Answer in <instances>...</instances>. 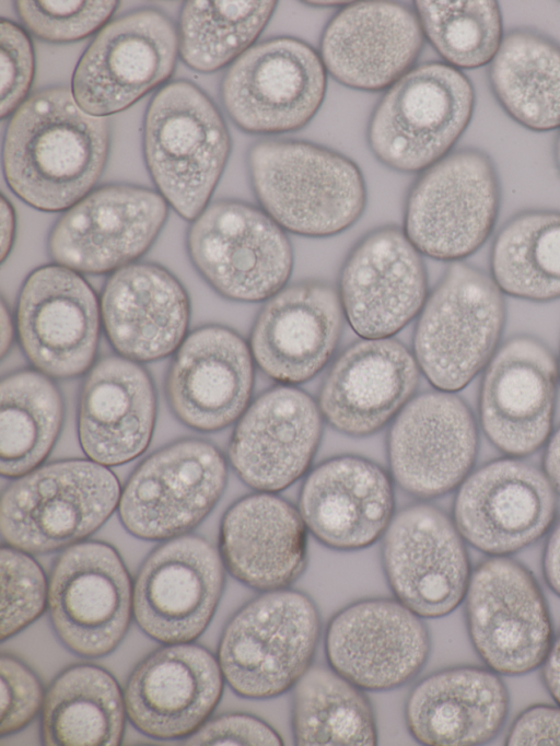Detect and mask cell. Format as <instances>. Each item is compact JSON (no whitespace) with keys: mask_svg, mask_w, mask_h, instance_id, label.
Segmentation results:
<instances>
[{"mask_svg":"<svg viewBox=\"0 0 560 746\" xmlns=\"http://www.w3.org/2000/svg\"><path fill=\"white\" fill-rule=\"evenodd\" d=\"M108 148L106 117L82 109L70 89L48 88L13 113L3 142V174L11 190L30 206L66 210L97 182Z\"/></svg>","mask_w":560,"mask_h":746,"instance_id":"1","label":"cell"},{"mask_svg":"<svg viewBox=\"0 0 560 746\" xmlns=\"http://www.w3.org/2000/svg\"><path fill=\"white\" fill-rule=\"evenodd\" d=\"M247 165L261 209L283 230L336 235L357 222L366 201L363 175L349 158L307 141L266 138Z\"/></svg>","mask_w":560,"mask_h":746,"instance_id":"2","label":"cell"},{"mask_svg":"<svg viewBox=\"0 0 560 746\" xmlns=\"http://www.w3.org/2000/svg\"><path fill=\"white\" fill-rule=\"evenodd\" d=\"M143 148L160 194L180 217L195 220L206 209L231 149L217 106L191 82L164 85L148 107Z\"/></svg>","mask_w":560,"mask_h":746,"instance_id":"3","label":"cell"},{"mask_svg":"<svg viewBox=\"0 0 560 746\" xmlns=\"http://www.w3.org/2000/svg\"><path fill=\"white\" fill-rule=\"evenodd\" d=\"M319 637V613L307 594L290 587L261 592L228 623L219 665L238 696L276 698L312 666Z\"/></svg>","mask_w":560,"mask_h":746,"instance_id":"4","label":"cell"},{"mask_svg":"<svg viewBox=\"0 0 560 746\" xmlns=\"http://www.w3.org/2000/svg\"><path fill=\"white\" fill-rule=\"evenodd\" d=\"M472 109V86L458 69L422 63L386 89L372 112L368 142L388 167L420 172L450 153Z\"/></svg>","mask_w":560,"mask_h":746,"instance_id":"5","label":"cell"},{"mask_svg":"<svg viewBox=\"0 0 560 746\" xmlns=\"http://www.w3.org/2000/svg\"><path fill=\"white\" fill-rule=\"evenodd\" d=\"M505 320L491 276L455 261L425 300L415 330V358L439 391L464 388L490 361Z\"/></svg>","mask_w":560,"mask_h":746,"instance_id":"6","label":"cell"},{"mask_svg":"<svg viewBox=\"0 0 560 746\" xmlns=\"http://www.w3.org/2000/svg\"><path fill=\"white\" fill-rule=\"evenodd\" d=\"M120 500L116 477L104 465L69 461L14 481L2 496L1 534L25 552L71 545L98 528Z\"/></svg>","mask_w":560,"mask_h":746,"instance_id":"7","label":"cell"},{"mask_svg":"<svg viewBox=\"0 0 560 746\" xmlns=\"http://www.w3.org/2000/svg\"><path fill=\"white\" fill-rule=\"evenodd\" d=\"M499 210V183L489 156L475 149L446 154L411 186L404 232L419 253L458 260L491 233Z\"/></svg>","mask_w":560,"mask_h":746,"instance_id":"8","label":"cell"},{"mask_svg":"<svg viewBox=\"0 0 560 746\" xmlns=\"http://www.w3.org/2000/svg\"><path fill=\"white\" fill-rule=\"evenodd\" d=\"M187 248L206 280L234 301L270 299L293 267L284 230L262 209L236 200L207 206L189 228Z\"/></svg>","mask_w":560,"mask_h":746,"instance_id":"9","label":"cell"},{"mask_svg":"<svg viewBox=\"0 0 560 746\" xmlns=\"http://www.w3.org/2000/svg\"><path fill=\"white\" fill-rule=\"evenodd\" d=\"M327 71L303 40L275 37L254 44L229 67L221 98L235 125L250 133L278 135L306 126L320 108Z\"/></svg>","mask_w":560,"mask_h":746,"instance_id":"10","label":"cell"},{"mask_svg":"<svg viewBox=\"0 0 560 746\" xmlns=\"http://www.w3.org/2000/svg\"><path fill=\"white\" fill-rule=\"evenodd\" d=\"M178 34L154 9H141L103 26L80 58L71 91L86 113L106 117L128 108L174 71Z\"/></svg>","mask_w":560,"mask_h":746,"instance_id":"11","label":"cell"},{"mask_svg":"<svg viewBox=\"0 0 560 746\" xmlns=\"http://www.w3.org/2000/svg\"><path fill=\"white\" fill-rule=\"evenodd\" d=\"M471 642L495 673L520 675L542 664L552 643L541 591L520 563L503 557L470 574L465 595Z\"/></svg>","mask_w":560,"mask_h":746,"instance_id":"12","label":"cell"},{"mask_svg":"<svg viewBox=\"0 0 560 746\" xmlns=\"http://www.w3.org/2000/svg\"><path fill=\"white\" fill-rule=\"evenodd\" d=\"M382 563L394 597L423 618H441L465 598L470 573L463 537L445 513L417 503L393 516Z\"/></svg>","mask_w":560,"mask_h":746,"instance_id":"13","label":"cell"},{"mask_svg":"<svg viewBox=\"0 0 560 746\" xmlns=\"http://www.w3.org/2000/svg\"><path fill=\"white\" fill-rule=\"evenodd\" d=\"M430 646L422 618L396 598L347 605L331 617L324 637L328 666L363 691H387L413 679Z\"/></svg>","mask_w":560,"mask_h":746,"instance_id":"14","label":"cell"},{"mask_svg":"<svg viewBox=\"0 0 560 746\" xmlns=\"http://www.w3.org/2000/svg\"><path fill=\"white\" fill-rule=\"evenodd\" d=\"M48 608L56 633L85 657L110 653L124 638L132 611L129 575L116 551L101 543H80L58 559L48 584Z\"/></svg>","mask_w":560,"mask_h":746,"instance_id":"15","label":"cell"},{"mask_svg":"<svg viewBox=\"0 0 560 746\" xmlns=\"http://www.w3.org/2000/svg\"><path fill=\"white\" fill-rule=\"evenodd\" d=\"M167 215L160 193L132 185H107L89 193L55 223L48 252L77 272L119 269L153 243Z\"/></svg>","mask_w":560,"mask_h":746,"instance_id":"16","label":"cell"},{"mask_svg":"<svg viewBox=\"0 0 560 746\" xmlns=\"http://www.w3.org/2000/svg\"><path fill=\"white\" fill-rule=\"evenodd\" d=\"M224 458L212 445L184 441L148 458L118 503L125 527L143 539H165L192 528L219 500Z\"/></svg>","mask_w":560,"mask_h":746,"instance_id":"17","label":"cell"},{"mask_svg":"<svg viewBox=\"0 0 560 746\" xmlns=\"http://www.w3.org/2000/svg\"><path fill=\"white\" fill-rule=\"evenodd\" d=\"M224 582L223 561L196 536L159 547L142 566L132 591V613L152 639L189 643L210 622Z\"/></svg>","mask_w":560,"mask_h":746,"instance_id":"18","label":"cell"},{"mask_svg":"<svg viewBox=\"0 0 560 746\" xmlns=\"http://www.w3.org/2000/svg\"><path fill=\"white\" fill-rule=\"evenodd\" d=\"M425 295L420 253L395 225L375 229L362 237L340 273L343 314L363 339L389 338L399 331L421 311Z\"/></svg>","mask_w":560,"mask_h":746,"instance_id":"19","label":"cell"},{"mask_svg":"<svg viewBox=\"0 0 560 746\" xmlns=\"http://www.w3.org/2000/svg\"><path fill=\"white\" fill-rule=\"evenodd\" d=\"M467 405L447 392L424 393L398 412L388 434L390 473L408 493L430 499L457 487L476 457Z\"/></svg>","mask_w":560,"mask_h":746,"instance_id":"20","label":"cell"},{"mask_svg":"<svg viewBox=\"0 0 560 746\" xmlns=\"http://www.w3.org/2000/svg\"><path fill=\"white\" fill-rule=\"evenodd\" d=\"M556 500L547 476L523 462H491L468 476L454 502V524L475 548L490 555L515 552L551 525Z\"/></svg>","mask_w":560,"mask_h":746,"instance_id":"21","label":"cell"},{"mask_svg":"<svg viewBox=\"0 0 560 746\" xmlns=\"http://www.w3.org/2000/svg\"><path fill=\"white\" fill-rule=\"evenodd\" d=\"M22 347L43 373L69 377L84 372L97 346L100 307L86 281L60 265L33 271L18 304Z\"/></svg>","mask_w":560,"mask_h":746,"instance_id":"22","label":"cell"},{"mask_svg":"<svg viewBox=\"0 0 560 746\" xmlns=\"http://www.w3.org/2000/svg\"><path fill=\"white\" fill-rule=\"evenodd\" d=\"M558 363L530 336L508 340L490 359L479 399L482 429L503 453L525 456L548 439L556 401Z\"/></svg>","mask_w":560,"mask_h":746,"instance_id":"23","label":"cell"},{"mask_svg":"<svg viewBox=\"0 0 560 746\" xmlns=\"http://www.w3.org/2000/svg\"><path fill=\"white\" fill-rule=\"evenodd\" d=\"M424 38L417 13L402 3L351 2L327 23L318 53L342 85L381 91L413 68Z\"/></svg>","mask_w":560,"mask_h":746,"instance_id":"24","label":"cell"},{"mask_svg":"<svg viewBox=\"0 0 560 746\" xmlns=\"http://www.w3.org/2000/svg\"><path fill=\"white\" fill-rule=\"evenodd\" d=\"M223 680L219 661L208 650L170 644L150 654L131 674L124 693L126 714L148 736H190L218 704Z\"/></svg>","mask_w":560,"mask_h":746,"instance_id":"25","label":"cell"},{"mask_svg":"<svg viewBox=\"0 0 560 746\" xmlns=\"http://www.w3.org/2000/svg\"><path fill=\"white\" fill-rule=\"evenodd\" d=\"M322 434V412L291 385L261 394L243 413L231 440L230 461L252 488L277 492L308 468Z\"/></svg>","mask_w":560,"mask_h":746,"instance_id":"26","label":"cell"},{"mask_svg":"<svg viewBox=\"0 0 560 746\" xmlns=\"http://www.w3.org/2000/svg\"><path fill=\"white\" fill-rule=\"evenodd\" d=\"M339 293L320 281L281 289L260 311L250 352L270 378L295 385L314 377L331 357L342 327Z\"/></svg>","mask_w":560,"mask_h":746,"instance_id":"27","label":"cell"},{"mask_svg":"<svg viewBox=\"0 0 560 746\" xmlns=\"http://www.w3.org/2000/svg\"><path fill=\"white\" fill-rule=\"evenodd\" d=\"M299 511L307 531L340 551L366 548L384 535L394 516L388 475L359 456H338L314 468L303 482Z\"/></svg>","mask_w":560,"mask_h":746,"instance_id":"28","label":"cell"},{"mask_svg":"<svg viewBox=\"0 0 560 746\" xmlns=\"http://www.w3.org/2000/svg\"><path fill=\"white\" fill-rule=\"evenodd\" d=\"M418 368L402 343L363 339L330 368L319 393L322 416L345 434H372L406 405L418 383Z\"/></svg>","mask_w":560,"mask_h":746,"instance_id":"29","label":"cell"},{"mask_svg":"<svg viewBox=\"0 0 560 746\" xmlns=\"http://www.w3.org/2000/svg\"><path fill=\"white\" fill-rule=\"evenodd\" d=\"M254 381L253 355L233 330L207 326L180 345L167 377L175 413L199 430H218L243 413Z\"/></svg>","mask_w":560,"mask_h":746,"instance_id":"30","label":"cell"},{"mask_svg":"<svg viewBox=\"0 0 560 746\" xmlns=\"http://www.w3.org/2000/svg\"><path fill=\"white\" fill-rule=\"evenodd\" d=\"M221 559L241 583L259 592L290 587L307 563V527L300 511L271 493L247 496L225 513Z\"/></svg>","mask_w":560,"mask_h":746,"instance_id":"31","label":"cell"},{"mask_svg":"<svg viewBox=\"0 0 560 746\" xmlns=\"http://www.w3.org/2000/svg\"><path fill=\"white\" fill-rule=\"evenodd\" d=\"M106 334L124 357L160 359L183 340L189 304L182 284L153 264H129L107 280L101 300Z\"/></svg>","mask_w":560,"mask_h":746,"instance_id":"32","label":"cell"},{"mask_svg":"<svg viewBox=\"0 0 560 746\" xmlns=\"http://www.w3.org/2000/svg\"><path fill=\"white\" fill-rule=\"evenodd\" d=\"M508 692L493 672L471 666L433 673L410 691L405 721L423 745H478L492 739L508 713Z\"/></svg>","mask_w":560,"mask_h":746,"instance_id":"33","label":"cell"},{"mask_svg":"<svg viewBox=\"0 0 560 746\" xmlns=\"http://www.w3.org/2000/svg\"><path fill=\"white\" fill-rule=\"evenodd\" d=\"M154 415L155 397L145 371L127 358H104L90 371L81 395L82 447L105 466L133 459L150 441Z\"/></svg>","mask_w":560,"mask_h":746,"instance_id":"34","label":"cell"},{"mask_svg":"<svg viewBox=\"0 0 560 746\" xmlns=\"http://www.w3.org/2000/svg\"><path fill=\"white\" fill-rule=\"evenodd\" d=\"M492 90L506 113L537 131L560 127V46L530 30L502 38L491 61Z\"/></svg>","mask_w":560,"mask_h":746,"instance_id":"35","label":"cell"},{"mask_svg":"<svg viewBox=\"0 0 560 746\" xmlns=\"http://www.w3.org/2000/svg\"><path fill=\"white\" fill-rule=\"evenodd\" d=\"M126 708L117 681L106 671L79 665L63 672L43 703L42 735L46 745L116 746Z\"/></svg>","mask_w":560,"mask_h":746,"instance_id":"36","label":"cell"},{"mask_svg":"<svg viewBox=\"0 0 560 746\" xmlns=\"http://www.w3.org/2000/svg\"><path fill=\"white\" fill-rule=\"evenodd\" d=\"M296 745H375L377 730L364 691L330 666H311L292 688Z\"/></svg>","mask_w":560,"mask_h":746,"instance_id":"37","label":"cell"},{"mask_svg":"<svg viewBox=\"0 0 560 746\" xmlns=\"http://www.w3.org/2000/svg\"><path fill=\"white\" fill-rule=\"evenodd\" d=\"M490 270L502 293L560 299V212L528 211L510 220L493 243Z\"/></svg>","mask_w":560,"mask_h":746,"instance_id":"38","label":"cell"},{"mask_svg":"<svg viewBox=\"0 0 560 746\" xmlns=\"http://www.w3.org/2000/svg\"><path fill=\"white\" fill-rule=\"evenodd\" d=\"M0 468L15 477L30 471L50 450L59 431L62 404L44 374L21 371L0 386Z\"/></svg>","mask_w":560,"mask_h":746,"instance_id":"39","label":"cell"},{"mask_svg":"<svg viewBox=\"0 0 560 746\" xmlns=\"http://www.w3.org/2000/svg\"><path fill=\"white\" fill-rule=\"evenodd\" d=\"M276 1H187L178 24V53L187 66L212 72L234 62L268 24Z\"/></svg>","mask_w":560,"mask_h":746,"instance_id":"40","label":"cell"},{"mask_svg":"<svg viewBox=\"0 0 560 746\" xmlns=\"http://www.w3.org/2000/svg\"><path fill=\"white\" fill-rule=\"evenodd\" d=\"M424 37L447 65L477 68L492 61L502 42L494 1H416Z\"/></svg>","mask_w":560,"mask_h":746,"instance_id":"41","label":"cell"},{"mask_svg":"<svg viewBox=\"0 0 560 746\" xmlns=\"http://www.w3.org/2000/svg\"><path fill=\"white\" fill-rule=\"evenodd\" d=\"M1 640L12 637L48 604V585L40 567L14 547L1 549Z\"/></svg>","mask_w":560,"mask_h":746,"instance_id":"42","label":"cell"},{"mask_svg":"<svg viewBox=\"0 0 560 746\" xmlns=\"http://www.w3.org/2000/svg\"><path fill=\"white\" fill-rule=\"evenodd\" d=\"M117 1H16V12L37 37L52 43L74 42L105 26Z\"/></svg>","mask_w":560,"mask_h":746,"instance_id":"43","label":"cell"},{"mask_svg":"<svg viewBox=\"0 0 560 746\" xmlns=\"http://www.w3.org/2000/svg\"><path fill=\"white\" fill-rule=\"evenodd\" d=\"M1 118L14 113L26 100L34 77L31 38L18 24L1 19Z\"/></svg>","mask_w":560,"mask_h":746,"instance_id":"44","label":"cell"},{"mask_svg":"<svg viewBox=\"0 0 560 746\" xmlns=\"http://www.w3.org/2000/svg\"><path fill=\"white\" fill-rule=\"evenodd\" d=\"M0 734L3 736L27 725L44 702L38 679L21 662L3 655L0 660Z\"/></svg>","mask_w":560,"mask_h":746,"instance_id":"45","label":"cell"},{"mask_svg":"<svg viewBox=\"0 0 560 746\" xmlns=\"http://www.w3.org/2000/svg\"><path fill=\"white\" fill-rule=\"evenodd\" d=\"M186 745H282L279 733L265 721L248 714L232 713L203 723Z\"/></svg>","mask_w":560,"mask_h":746,"instance_id":"46","label":"cell"},{"mask_svg":"<svg viewBox=\"0 0 560 746\" xmlns=\"http://www.w3.org/2000/svg\"><path fill=\"white\" fill-rule=\"evenodd\" d=\"M509 745H560V707L536 706L523 712L506 738Z\"/></svg>","mask_w":560,"mask_h":746,"instance_id":"47","label":"cell"},{"mask_svg":"<svg viewBox=\"0 0 560 746\" xmlns=\"http://www.w3.org/2000/svg\"><path fill=\"white\" fill-rule=\"evenodd\" d=\"M544 573L549 586L560 596V523L552 531L546 545Z\"/></svg>","mask_w":560,"mask_h":746,"instance_id":"48","label":"cell"},{"mask_svg":"<svg viewBox=\"0 0 560 746\" xmlns=\"http://www.w3.org/2000/svg\"><path fill=\"white\" fill-rule=\"evenodd\" d=\"M542 664L545 685L558 707H560V633L551 643Z\"/></svg>","mask_w":560,"mask_h":746,"instance_id":"49","label":"cell"},{"mask_svg":"<svg viewBox=\"0 0 560 746\" xmlns=\"http://www.w3.org/2000/svg\"><path fill=\"white\" fill-rule=\"evenodd\" d=\"M544 470L553 489L560 493V428L551 436L546 447Z\"/></svg>","mask_w":560,"mask_h":746,"instance_id":"50","label":"cell"},{"mask_svg":"<svg viewBox=\"0 0 560 746\" xmlns=\"http://www.w3.org/2000/svg\"><path fill=\"white\" fill-rule=\"evenodd\" d=\"M15 234V214L11 203L1 197V258L4 260L13 244Z\"/></svg>","mask_w":560,"mask_h":746,"instance_id":"51","label":"cell"},{"mask_svg":"<svg viewBox=\"0 0 560 746\" xmlns=\"http://www.w3.org/2000/svg\"><path fill=\"white\" fill-rule=\"evenodd\" d=\"M12 338L11 319L4 305H1V352L5 353Z\"/></svg>","mask_w":560,"mask_h":746,"instance_id":"52","label":"cell"},{"mask_svg":"<svg viewBox=\"0 0 560 746\" xmlns=\"http://www.w3.org/2000/svg\"><path fill=\"white\" fill-rule=\"evenodd\" d=\"M556 161H557L558 168L560 171V133H559L557 144H556Z\"/></svg>","mask_w":560,"mask_h":746,"instance_id":"53","label":"cell"},{"mask_svg":"<svg viewBox=\"0 0 560 746\" xmlns=\"http://www.w3.org/2000/svg\"><path fill=\"white\" fill-rule=\"evenodd\" d=\"M558 374H559V378H560V355H559V362H558Z\"/></svg>","mask_w":560,"mask_h":746,"instance_id":"54","label":"cell"}]
</instances>
